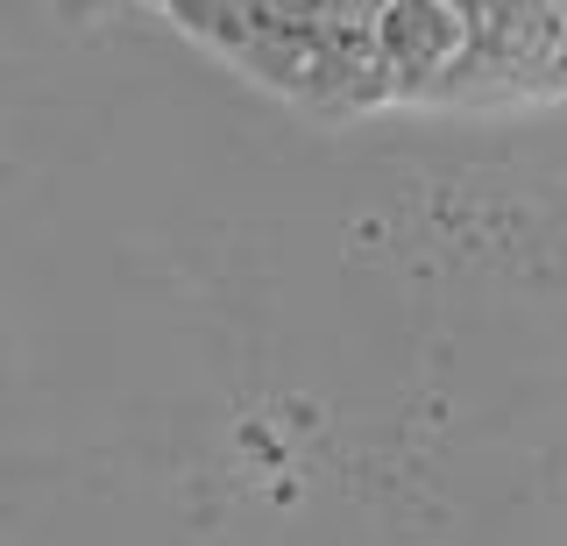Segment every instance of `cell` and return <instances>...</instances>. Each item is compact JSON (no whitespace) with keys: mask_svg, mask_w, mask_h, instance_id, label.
Instances as JSON below:
<instances>
[{"mask_svg":"<svg viewBox=\"0 0 567 546\" xmlns=\"http://www.w3.org/2000/svg\"><path fill=\"white\" fill-rule=\"evenodd\" d=\"M377 58L390 100H433L440 79L461 58V14L454 0H390L377 14Z\"/></svg>","mask_w":567,"mask_h":546,"instance_id":"2","label":"cell"},{"mask_svg":"<svg viewBox=\"0 0 567 546\" xmlns=\"http://www.w3.org/2000/svg\"><path fill=\"white\" fill-rule=\"evenodd\" d=\"M64 14H93V8H106V0H58Z\"/></svg>","mask_w":567,"mask_h":546,"instance_id":"4","label":"cell"},{"mask_svg":"<svg viewBox=\"0 0 567 546\" xmlns=\"http://www.w3.org/2000/svg\"><path fill=\"white\" fill-rule=\"evenodd\" d=\"M284 14H306V22H377L390 0H277Z\"/></svg>","mask_w":567,"mask_h":546,"instance_id":"3","label":"cell"},{"mask_svg":"<svg viewBox=\"0 0 567 546\" xmlns=\"http://www.w3.org/2000/svg\"><path fill=\"white\" fill-rule=\"evenodd\" d=\"M554 85H567V43H560V64H554Z\"/></svg>","mask_w":567,"mask_h":546,"instance_id":"5","label":"cell"},{"mask_svg":"<svg viewBox=\"0 0 567 546\" xmlns=\"http://www.w3.org/2000/svg\"><path fill=\"white\" fill-rule=\"evenodd\" d=\"M461 58L433 100H496L554 85L567 43V0H454Z\"/></svg>","mask_w":567,"mask_h":546,"instance_id":"1","label":"cell"}]
</instances>
